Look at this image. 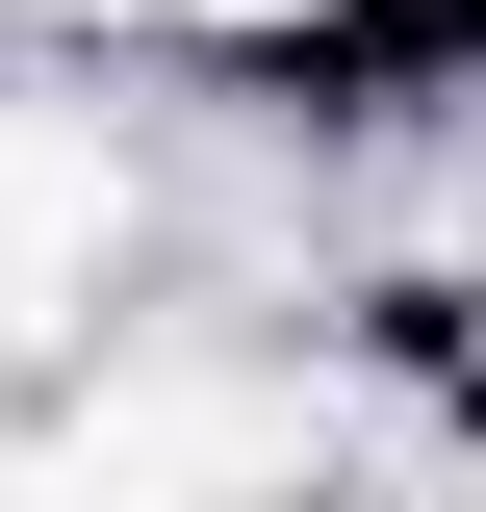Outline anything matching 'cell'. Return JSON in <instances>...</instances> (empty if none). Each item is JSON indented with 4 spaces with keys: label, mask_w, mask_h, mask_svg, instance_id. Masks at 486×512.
I'll return each instance as SVG.
<instances>
[{
    "label": "cell",
    "mask_w": 486,
    "mask_h": 512,
    "mask_svg": "<svg viewBox=\"0 0 486 512\" xmlns=\"http://www.w3.org/2000/svg\"><path fill=\"white\" fill-rule=\"evenodd\" d=\"M103 256V128H0V308H77Z\"/></svg>",
    "instance_id": "1"
},
{
    "label": "cell",
    "mask_w": 486,
    "mask_h": 512,
    "mask_svg": "<svg viewBox=\"0 0 486 512\" xmlns=\"http://www.w3.org/2000/svg\"><path fill=\"white\" fill-rule=\"evenodd\" d=\"M180 461H282V410H205V384H154V410H103V436H77V487H180Z\"/></svg>",
    "instance_id": "2"
},
{
    "label": "cell",
    "mask_w": 486,
    "mask_h": 512,
    "mask_svg": "<svg viewBox=\"0 0 486 512\" xmlns=\"http://www.w3.org/2000/svg\"><path fill=\"white\" fill-rule=\"evenodd\" d=\"M180 26H307V0H180Z\"/></svg>",
    "instance_id": "3"
}]
</instances>
